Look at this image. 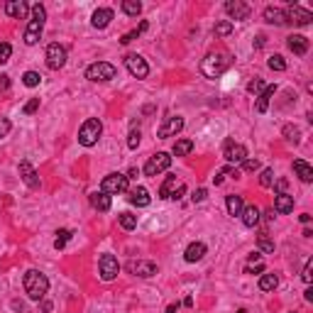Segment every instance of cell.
<instances>
[{
  "mask_svg": "<svg viewBox=\"0 0 313 313\" xmlns=\"http://www.w3.org/2000/svg\"><path fill=\"white\" fill-rule=\"evenodd\" d=\"M7 132H10V120H7V117H0V140L7 137Z\"/></svg>",
  "mask_w": 313,
  "mask_h": 313,
  "instance_id": "47",
  "label": "cell"
},
{
  "mask_svg": "<svg viewBox=\"0 0 313 313\" xmlns=\"http://www.w3.org/2000/svg\"><path fill=\"white\" fill-rule=\"evenodd\" d=\"M37 108H39V98H32L27 105H25V115H32V113H37Z\"/></svg>",
  "mask_w": 313,
  "mask_h": 313,
  "instance_id": "48",
  "label": "cell"
},
{
  "mask_svg": "<svg viewBox=\"0 0 313 313\" xmlns=\"http://www.w3.org/2000/svg\"><path fill=\"white\" fill-rule=\"evenodd\" d=\"M294 171H296V176H299L304 184H311L313 181V169L304 159H294Z\"/></svg>",
  "mask_w": 313,
  "mask_h": 313,
  "instance_id": "24",
  "label": "cell"
},
{
  "mask_svg": "<svg viewBox=\"0 0 313 313\" xmlns=\"http://www.w3.org/2000/svg\"><path fill=\"white\" fill-rule=\"evenodd\" d=\"M181 130H184V117H169V120L157 130V137H159V140H167V137L179 135Z\"/></svg>",
  "mask_w": 313,
  "mask_h": 313,
  "instance_id": "13",
  "label": "cell"
},
{
  "mask_svg": "<svg viewBox=\"0 0 313 313\" xmlns=\"http://www.w3.org/2000/svg\"><path fill=\"white\" fill-rule=\"evenodd\" d=\"M242 169L245 171H257L259 169V162H257V159H245V162H242Z\"/></svg>",
  "mask_w": 313,
  "mask_h": 313,
  "instance_id": "49",
  "label": "cell"
},
{
  "mask_svg": "<svg viewBox=\"0 0 313 313\" xmlns=\"http://www.w3.org/2000/svg\"><path fill=\"white\" fill-rule=\"evenodd\" d=\"M203 257H206V245H203V242H191V245L186 247V252H184V259L191 262V264H194V262H201Z\"/></svg>",
  "mask_w": 313,
  "mask_h": 313,
  "instance_id": "22",
  "label": "cell"
},
{
  "mask_svg": "<svg viewBox=\"0 0 313 313\" xmlns=\"http://www.w3.org/2000/svg\"><path fill=\"white\" fill-rule=\"evenodd\" d=\"M22 284H25V294L32 301H42L44 294L49 291V279L42 272H37V269H29L25 274V279H22Z\"/></svg>",
  "mask_w": 313,
  "mask_h": 313,
  "instance_id": "1",
  "label": "cell"
},
{
  "mask_svg": "<svg viewBox=\"0 0 313 313\" xmlns=\"http://www.w3.org/2000/svg\"><path fill=\"white\" fill-rule=\"evenodd\" d=\"M32 10V20L27 22V29H25V44H37L39 42V37H42V29H44V22H47V10H44V5H32L29 7Z\"/></svg>",
  "mask_w": 313,
  "mask_h": 313,
  "instance_id": "2",
  "label": "cell"
},
{
  "mask_svg": "<svg viewBox=\"0 0 313 313\" xmlns=\"http://www.w3.org/2000/svg\"><path fill=\"white\" fill-rule=\"evenodd\" d=\"M101 191L103 194H122V191H127V176L125 174H120V171H113V174H108L105 179H103V184H101Z\"/></svg>",
  "mask_w": 313,
  "mask_h": 313,
  "instance_id": "6",
  "label": "cell"
},
{
  "mask_svg": "<svg viewBox=\"0 0 313 313\" xmlns=\"http://www.w3.org/2000/svg\"><path fill=\"white\" fill-rule=\"evenodd\" d=\"M284 20L286 22H291V25H311L313 22V15L309 10H304V7H299V5H289L284 10Z\"/></svg>",
  "mask_w": 313,
  "mask_h": 313,
  "instance_id": "9",
  "label": "cell"
},
{
  "mask_svg": "<svg viewBox=\"0 0 313 313\" xmlns=\"http://www.w3.org/2000/svg\"><path fill=\"white\" fill-rule=\"evenodd\" d=\"M206 196H208V191H206V189H199V191H196V194L191 196V201H194V203H201V201L206 199Z\"/></svg>",
  "mask_w": 313,
  "mask_h": 313,
  "instance_id": "50",
  "label": "cell"
},
{
  "mask_svg": "<svg viewBox=\"0 0 313 313\" xmlns=\"http://www.w3.org/2000/svg\"><path fill=\"white\" fill-rule=\"evenodd\" d=\"M277 191H279V194H284V191H286V181H284V179H279V181H277Z\"/></svg>",
  "mask_w": 313,
  "mask_h": 313,
  "instance_id": "53",
  "label": "cell"
},
{
  "mask_svg": "<svg viewBox=\"0 0 313 313\" xmlns=\"http://www.w3.org/2000/svg\"><path fill=\"white\" fill-rule=\"evenodd\" d=\"M125 66H127V71L135 79H147V74H149V66H147V61L140 54H127L125 57Z\"/></svg>",
  "mask_w": 313,
  "mask_h": 313,
  "instance_id": "11",
  "label": "cell"
},
{
  "mask_svg": "<svg viewBox=\"0 0 313 313\" xmlns=\"http://www.w3.org/2000/svg\"><path fill=\"white\" fill-rule=\"evenodd\" d=\"M284 137L289 140V142H294V144L301 142V132H299V127H291V125H286V127H284Z\"/></svg>",
  "mask_w": 313,
  "mask_h": 313,
  "instance_id": "40",
  "label": "cell"
},
{
  "mask_svg": "<svg viewBox=\"0 0 313 313\" xmlns=\"http://www.w3.org/2000/svg\"><path fill=\"white\" fill-rule=\"evenodd\" d=\"M115 66L113 64H108V61H96V64H91L88 69H86V79L88 81H93V84H98V81H110L115 79Z\"/></svg>",
  "mask_w": 313,
  "mask_h": 313,
  "instance_id": "5",
  "label": "cell"
},
{
  "mask_svg": "<svg viewBox=\"0 0 313 313\" xmlns=\"http://www.w3.org/2000/svg\"><path fill=\"white\" fill-rule=\"evenodd\" d=\"M286 44H289V49H291L296 57H304V54L309 52V37H304V34H291Z\"/></svg>",
  "mask_w": 313,
  "mask_h": 313,
  "instance_id": "18",
  "label": "cell"
},
{
  "mask_svg": "<svg viewBox=\"0 0 313 313\" xmlns=\"http://www.w3.org/2000/svg\"><path fill=\"white\" fill-rule=\"evenodd\" d=\"M98 272H101V279L103 282H113L115 277L120 274V262L113 255H103L98 259Z\"/></svg>",
  "mask_w": 313,
  "mask_h": 313,
  "instance_id": "7",
  "label": "cell"
},
{
  "mask_svg": "<svg viewBox=\"0 0 313 313\" xmlns=\"http://www.w3.org/2000/svg\"><path fill=\"white\" fill-rule=\"evenodd\" d=\"M259 208L257 206H247V208H242V223L247 225V228H255L257 223H259Z\"/></svg>",
  "mask_w": 313,
  "mask_h": 313,
  "instance_id": "26",
  "label": "cell"
},
{
  "mask_svg": "<svg viewBox=\"0 0 313 313\" xmlns=\"http://www.w3.org/2000/svg\"><path fill=\"white\" fill-rule=\"evenodd\" d=\"M179 189V181H176V176H167L164 179V184H162V189H159V199H171V194Z\"/></svg>",
  "mask_w": 313,
  "mask_h": 313,
  "instance_id": "30",
  "label": "cell"
},
{
  "mask_svg": "<svg viewBox=\"0 0 313 313\" xmlns=\"http://www.w3.org/2000/svg\"><path fill=\"white\" fill-rule=\"evenodd\" d=\"M42 81V76L37 74V71H25V76H22V84L27 86V88H34V86H39Z\"/></svg>",
  "mask_w": 313,
  "mask_h": 313,
  "instance_id": "39",
  "label": "cell"
},
{
  "mask_svg": "<svg viewBox=\"0 0 313 313\" xmlns=\"http://www.w3.org/2000/svg\"><path fill=\"white\" fill-rule=\"evenodd\" d=\"M117 220H120V225H122L125 230H135V228H137V215H132V213H127V210H125V213H120V215H117Z\"/></svg>",
  "mask_w": 313,
  "mask_h": 313,
  "instance_id": "33",
  "label": "cell"
},
{
  "mask_svg": "<svg viewBox=\"0 0 313 313\" xmlns=\"http://www.w3.org/2000/svg\"><path fill=\"white\" fill-rule=\"evenodd\" d=\"M225 12H228L232 20H247V17H250V7H247L242 0H228V2H225Z\"/></svg>",
  "mask_w": 313,
  "mask_h": 313,
  "instance_id": "15",
  "label": "cell"
},
{
  "mask_svg": "<svg viewBox=\"0 0 313 313\" xmlns=\"http://www.w3.org/2000/svg\"><path fill=\"white\" fill-rule=\"evenodd\" d=\"M274 181H277L274 169H264V171H262V176H259V184H262V186H272Z\"/></svg>",
  "mask_w": 313,
  "mask_h": 313,
  "instance_id": "42",
  "label": "cell"
},
{
  "mask_svg": "<svg viewBox=\"0 0 313 313\" xmlns=\"http://www.w3.org/2000/svg\"><path fill=\"white\" fill-rule=\"evenodd\" d=\"M184 194H186V186H184V184H179V189H176V191L171 194V199H174V201H179L181 196H184Z\"/></svg>",
  "mask_w": 313,
  "mask_h": 313,
  "instance_id": "51",
  "label": "cell"
},
{
  "mask_svg": "<svg viewBox=\"0 0 313 313\" xmlns=\"http://www.w3.org/2000/svg\"><path fill=\"white\" fill-rule=\"evenodd\" d=\"M230 32H232V22H230V20H223V22H218V25L213 27V34H215V37H228Z\"/></svg>",
  "mask_w": 313,
  "mask_h": 313,
  "instance_id": "38",
  "label": "cell"
},
{
  "mask_svg": "<svg viewBox=\"0 0 313 313\" xmlns=\"http://www.w3.org/2000/svg\"><path fill=\"white\" fill-rule=\"evenodd\" d=\"M259 272H264V259H262V255L252 252L245 264V274H259Z\"/></svg>",
  "mask_w": 313,
  "mask_h": 313,
  "instance_id": "27",
  "label": "cell"
},
{
  "mask_svg": "<svg viewBox=\"0 0 313 313\" xmlns=\"http://www.w3.org/2000/svg\"><path fill=\"white\" fill-rule=\"evenodd\" d=\"M29 12V5L25 0H7L5 2V15L15 17V20H25Z\"/></svg>",
  "mask_w": 313,
  "mask_h": 313,
  "instance_id": "14",
  "label": "cell"
},
{
  "mask_svg": "<svg viewBox=\"0 0 313 313\" xmlns=\"http://www.w3.org/2000/svg\"><path fill=\"white\" fill-rule=\"evenodd\" d=\"M191 149H194L191 140H179V142L174 144V154L176 157H186V154H191Z\"/></svg>",
  "mask_w": 313,
  "mask_h": 313,
  "instance_id": "34",
  "label": "cell"
},
{
  "mask_svg": "<svg viewBox=\"0 0 313 313\" xmlns=\"http://www.w3.org/2000/svg\"><path fill=\"white\" fill-rule=\"evenodd\" d=\"M277 93V86H267L259 96H257V103H255V110L257 113H267V108H269V101H272V96Z\"/></svg>",
  "mask_w": 313,
  "mask_h": 313,
  "instance_id": "21",
  "label": "cell"
},
{
  "mask_svg": "<svg viewBox=\"0 0 313 313\" xmlns=\"http://www.w3.org/2000/svg\"><path fill=\"white\" fill-rule=\"evenodd\" d=\"M279 286V277L277 274H262V279H259V289L262 291H274Z\"/></svg>",
  "mask_w": 313,
  "mask_h": 313,
  "instance_id": "31",
  "label": "cell"
},
{
  "mask_svg": "<svg viewBox=\"0 0 313 313\" xmlns=\"http://www.w3.org/2000/svg\"><path fill=\"white\" fill-rule=\"evenodd\" d=\"M101 132H103V122L98 117H88L81 125V130H79V142L84 144V147H93V144L98 142Z\"/></svg>",
  "mask_w": 313,
  "mask_h": 313,
  "instance_id": "4",
  "label": "cell"
},
{
  "mask_svg": "<svg viewBox=\"0 0 313 313\" xmlns=\"http://www.w3.org/2000/svg\"><path fill=\"white\" fill-rule=\"evenodd\" d=\"M7 88H10V76L2 74V76H0V91H7Z\"/></svg>",
  "mask_w": 313,
  "mask_h": 313,
  "instance_id": "52",
  "label": "cell"
},
{
  "mask_svg": "<svg viewBox=\"0 0 313 313\" xmlns=\"http://www.w3.org/2000/svg\"><path fill=\"white\" fill-rule=\"evenodd\" d=\"M264 20L269 22V25H284V10H279V7H264Z\"/></svg>",
  "mask_w": 313,
  "mask_h": 313,
  "instance_id": "28",
  "label": "cell"
},
{
  "mask_svg": "<svg viewBox=\"0 0 313 313\" xmlns=\"http://www.w3.org/2000/svg\"><path fill=\"white\" fill-rule=\"evenodd\" d=\"M225 159L230 162V167H237V164H242L245 159H247V149L242 147V144H235L232 140L225 142V154H223Z\"/></svg>",
  "mask_w": 313,
  "mask_h": 313,
  "instance_id": "12",
  "label": "cell"
},
{
  "mask_svg": "<svg viewBox=\"0 0 313 313\" xmlns=\"http://www.w3.org/2000/svg\"><path fill=\"white\" fill-rule=\"evenodd\" d=\"M144 29H147V22H140V27H137V29H132V32H127V34H122V37H120V44H130L132 39H137V37H140V32H144Z\"/></svg>",
  "mask_w": 313,
  "mask_h": 313,
  "instance_id": "37",
  "label": "cell"
},
{
  "mask_svg": "<svg viewBox=\"0 0 313 313\" xmlns=\"http://www.w3.org/2000/svg\"><path fill=\"white\" fill-rule=\"evenodd\" d=\"M223 176H225V174H223V171H218V174L213 176V181H215V184H223Z\"/></svg>",
  "mask_w": 313,
  "mask_h": 313,
  "instance_id": "54",
  "label": "cell"
},
{
  "mask_svg": "<svg viewBox=\"0 0 313 313\" xmlns=\"http://www.w3.org/2000/svg\"><path fill=\"white\" fill-rule=\"evenodd\" d=\"M171 167V157L167 152H157L154 157H149V162L144 164V174L147 176H157L162 171H167Z\"/></svg>",
  "mask_w": 313,
  "mask_h": 313,
  "instance_id": "8",
  "label": "cell"
},
{
  "mask_svg": "<svg viewBox=\"0 0 313 313\" xmlns=\"http://www.w3.org/2000/svg\"><path fill=\"white\" fill-rule=\"evenodd\" d=\"M228 66H230L228 54H223V52H213V54H208V57L201 61V74H203L206 79H218L220 74H225Z\"/></svg>",
  "mask_w": 313,
  "mask_h": 313,
  "instance_id": "3",
  "label": "cell"
},
{
  "mask_svg": "<svg viewBox=\"0 0 313 313\" xmlns=\"http://www.w3.org/2000/svg\"><path fill=\"white\" fill-rule=\"evenodd\" d=\"M225 206H228V213L230 215H242V208H245V203H242V196H228L225 199Z\"/></svg>",
  "mask_w": 313,
  "mask_h": 313,
  "instance_id": "29",
  "label": "cell"
},
{
  "mask_svg": "<svg viewBox=\"0 0 313 313\" xmlns=\"http://www.w3.org/2000/svg\"><path fill=\"white\" fill-rule=\"evenodd\" d=\"M267 66H269L272 71H286V61H284V57H282V54H274V57H269Z\"/></svg>",
  "mask_w": 313,
  "mask_h": 313,
  "instance_id": "36",
  "label": "cell"
},
{
  "mask_svg": "<svg viewBox=\"0 0 313 313\" xmlns=\"http://www.w3.org/2000/svg\"><path fill=\"white\" fill-rule=\"evenodd\" d=\"M130 203L132 206H137V208H144V206H149V191L144 189V186H137V189H132L130 191Z\"/></svg>",
  "mask_w": 313,
  "mask_h": 313,
  "instance_id": "23",
  "label": "cell"
},
{
  "mask_svg": "<svg viewBox=\"0 0 313 313\" xmlns=\"http://www.w3.org/2000/svg\"><path fill=\"white\" fill-rule=\"evenodd\" d=\"M274 213H291L294 210V196H289V194H277L274 196V208H272Z\"/></svg>",
  "mask_w": 313,
  "mask_h": 313,
  "instance_id": "20",
  "label": "cell"
},
{
  "mask_svg": "<svg viewBox=\"0 0 313 313\" xmlns=\"http://www.w3.org/2000/svg\"><path fill=\"white\" fill-rule=\"evenodd\" d=\"M20 176L29 189H39V176H37V171L29 162H20Z\"/></svg>",
  "mask_w": 313,
  "mask_h": 313,
  "instance_id": "19",
  "label": "cell"
},
{
  "mask_svg": "<svg viewBox=\"0 0 313 313\" xmlns=\"http://www.w3.org/2000/svg\"><path fill=\"white\" fill-rule=\"evenodd\" d=\"M291 313H294V311H291Z\"/></svg>",
  "mask_w": 313,
  "mask_h": 313,
  "instance_id": "57",
  "label": "cell"
},
{
  "mask_svg": "<svg viewBox=\"0 0 313 313\" xmlns=\"http://www.w3.org/2000/svg\"><path fill=\"white\" fill-rule=\"evenodd\" d=\"M71 237H74V232H71V230H66V228L59 230L57 240H54V247H57V250H64V247H66V242H69Z\"/></svg>",
  "mask_w": 313,
  "mask_h": 313,
  "instance_id": "35",
  "label": "cell"
},
{
  "mask_svg": "<svg viewBox=\"0 0 313 313\" xmlns=\"http://www.w3.org/2000/svg\"><path fill=\"white\" fill-rule=\"evenodd\" d=\"M257 247H259L262 252H274V242H272L267 235H259V240H257Z\"/></svg>",
  "mask_w": 313,
  "mask_h": 313,
  "instance_id": "41",
  "label": "cell"
},
{
  "mask_svg": "<svg viewBox=\"0 0 313 313\" xmlns=\"http://www.w3.org/2000/svg\"><path fill=\"white\" fill-rule=\"evenodd\" d=\"M301 279H304L306 284H311V279H313V259L306 262V267H304V272H301Z\"/></svg>",
  "mask_w": 313,
  "mask_h": 313,
  "instance_id": "44",
  "label": "cell"
},
{
  "mask_svg": "<svg viewBox=\"0 0 313 313\" xmlns=\"http://www.w3.org/2000/svg\"><path fill=\"white\" fill-rule=\"evenodd\" d=\"M91 206L96 210H110V196L103 191H96V194H91Z\"/></svg>",
  "mask_w": 313,
  "mask_h": 313,
  "instance_id": "25",
  "label": "cell"
},
{
  "mask_svg": "<svg viewBox=\"0 0 313 313\" xmlns=\"http://www.w3.org/2000/svg\"><path fill=\"white\" fill-rule=\"evenodd\" d=\"M127 272H132V274H137V277H154V274H157V264H154V262L137 259V262H130V264H127Z\"/></svg>",
  "mask_w": 313,
  "mask_h": 313,
  "instance_id": "16",
  "label": "cell"
},
{
  "mask_svg": "<svg viewBox=\"0 0 313 313\" xmlns=\"http://www.w3.org/2000/svg\"><path fill=\"white\" fill-rule=\"evenodd\" d=\"M110 20H113V10H110V7H101V10L93 12L91 25H93L96 29H105L108 25H110Z\"/></svg>",
  "mask_w": 313,
  "mask_h": 313,
  "instance_id": "17",
  "label": "cell"
},
{
  "mask_svg": "<svg viewBox=\"0 0 313 313\" xmlns=\"http://www.w3.org/2000/svg\"><path fill=\"white\" fill-rule=\"evenodd\" d=\"M237 313H247V311H245V309H240V311H237Z\"/></svg>",
  "mask_w": 313,
  "mask_h": 313,
  "instance_id": "56",
  "label": "cell"
},
{
  "mask_svg": "<svg viewBox=\"0 0 313 313\" xmlns=\"http://www.w3.org/2000/svg\"><path fill=\"white\" fill-rule=\"evenodd\" d=\"M176 311H179V304H171L169 309H167V313H176Z\"/></svg>",
  "mask_w": 313,
  "mask_h": 313,
  "instance_id": "55",
  "label": "cell"
},
{
  "mask_svg": "<svg viewBox=\"0 0 313 313\" xmlns=\"http://www.w3.org/2000/svg\"><path fill=\"white\" fill-rule=\"evenodd\" d=\"M264 88H267V86H264V81H259V79H255V81L247 84V91H250V93H262Z\"/></svg>",
  "mask_w": 313,
  "mask_h": 313,
  "instance_id": "46",
  "label": "cell"
},
{
  "mask_svg": "<svg viewBox=\"0 0 313 313\" xmlns=\"http://www.w3.org/2000/svg\"><path fill=\"white\" fill-rule=\"evenodd\" d=\"M122 12L130 15V17H137L142 12V2H137V0H122Z\"/></svg>",
  "mask_w": 313,
  "mask_h": 313,
  "instance_id": "32",
  "label": "cell"
},
{
  "mask_svg": "<svg viewBox=\"0 0 313 313\" xmlns=\"http://www.w3.org/2000/svg\"><path fill=\"white\" fill-rule=\"evenodd\" d=\"M10 54H12V47L7 42H0V64L10 61Z\"/></svg>",
  "mask_w": 313,
  "mask_h": 313,
  "instance_id": "43",
  "label": "cell"
},
{
  "mask_svg": "<svg viewBox=\"0 0 313 313\" xmlns=\"http://www.w3.org/2000/svg\"><path fill=\"white\" fill-rule=\"evenodd\" d=\"M137 144H140V130H132V132L127 135V147H130V149H137Z\"/></svg>",
  "mask_w": 313,
  "mask_h": 313,
  "instance_id": "45",
  "label": "cell"
},
{
  "mask_svg": "<svg viewBox=\"0 0 313 313\" xmlns=\"http://www.w3.org/2000/svg\"><path fill=\"white\" fill-rule=\"evenodd\" d=\"M64 64H66V47H61L59 42L49 44V47H47V66H49L52 71H59Z\"/></svg>",
  "mask_w": 313,
  "mask_h": 313,
  "instance_id": "10",
  "label": "cell"
}]
</instances>
